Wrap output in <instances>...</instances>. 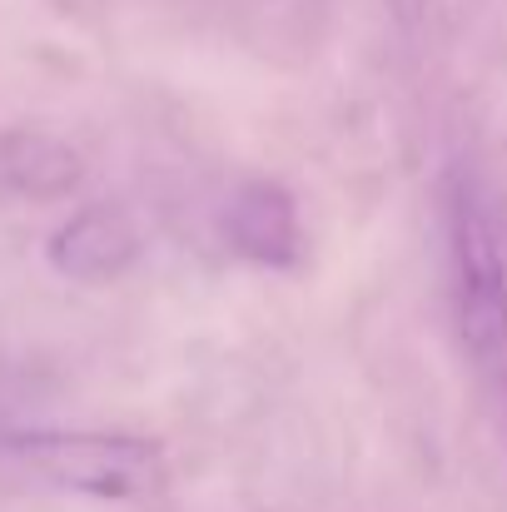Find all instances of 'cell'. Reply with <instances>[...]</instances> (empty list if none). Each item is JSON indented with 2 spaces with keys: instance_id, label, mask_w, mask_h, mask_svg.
<instances>
[{
  "instance_id": "6da1fadb",
  "label": "cell",
  "mask_w": 507,
  "mask_h": 512,
  "mask_svg": "<svg viewBox=\"0 0 507 512\" xmlns=\"http://www.w3.org/2000/svg\"><path fill=\"white\" fill-rule=\"evenodd\" d=\"M438 234L453 334L507 433V204L483 170L443 174Z\"/></svg>"
},
{
  "instance_id": "7a4b0ae2",
  "label": "cell",
  "mask_w": 507,
  "mask_h": 512,
  "mask_svg": "<svg viewBox=\"0 0 507 512\" xmlns=\"http://www.w3.org/2000/svg\"><path fill=\"white\" fill-rule=\"evenodd\" d=\"M0 468L95 503H135L165 488L160 443L125 433H5Z\"/></svg>"
},
{
  "instance_id": "3957f363",
  "label": "cell",
  "mask_w": 507,
  "mask_h": 512,
  "mask_svg": "<svg viewBox=\"0 0 507 512\" xmlns=\"http://www.w3.org/2000/svg\"><path fill=\"white\" fill-rule=\"evenodd\" d=\"M135 254H140V234L130 214L110 204H85L50 239V264L75 284H110L135 264Z\"/></svg>"
},
{
  "instance_id": "5b68a950",
  "label": "cell",
  "mask_w": 507,
  "mask_h": 512,
  "mask_svg": "<svg viewBox=\"0 0 507 512\" xmlns=\"http://www.w3.org/2000/svg\"><path fill=\"white\" fill-rule=\"evenodd\" d=\"M0 179H5L15 194L55 199V194H65V189L80 179V160H75L60 140L10 135V140H0Z\"/></svg>"
},
{
  "instance_id": "277c9868",
  "label": "cell",
  "mask_w": 507,
  "mask_h": 512,
  "mask_svg": "<svg viewBox=\"0 0 507 512\" xmlns=\"http://www.w3.org/2000/svg\"><path fill=\"white\" fill-rule=\"evenodd\" d=\"M224 234H229L234 254H244V259H254L264 269H294L304 259L299 204L269 179H254V184H244L229 199Z\"/></svg>"
}]
</instances>
